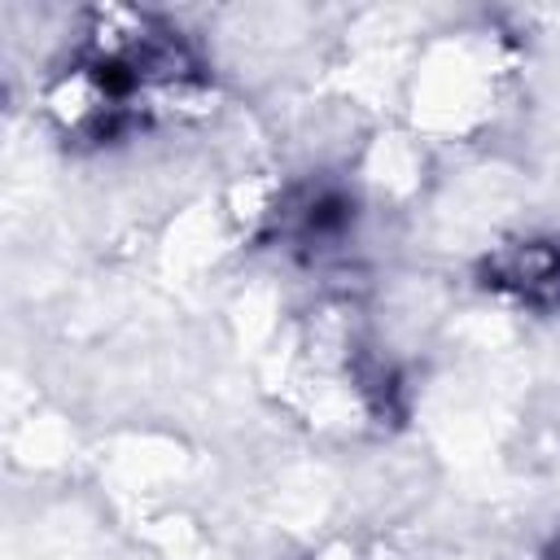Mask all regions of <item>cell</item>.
Listing matches in <instances>:
<instances>
[{
  "label": "cell",
  "instance_id": "6da1fadb",
  "mask_svg": "<svg viewBox=\"0 0 560 560\" xmlns=\"http://www.w3.org/2000/svg\"><path fill=\"white\" fill-rule=\"evenodd\" d=\"M201 88V66L179 31L109 9L92 13V26L74 44L52 88V114L83 140L127 136L188 101Z\"/></svg>",
  "mask_w": 560,
  "mask_h": 560
},
{
  "label": "cell",
  "instance_id": "7a4b0ae2",
  "mask_svg": "<svg viewBox=\"0 0 560 560\" xmlns=\"http://www.w3.org/2000/svg\"><path fill=\"white\" fill-rule=\"evenodd\" d=\"M486 271L494 289H508L529 306H560V241L508 245Z\"/></svg>",
  "mask_w": 560,
  "mask_h": 560
},
{
  "label": "cell",
  "instance_id": "3957f363",
  "mask_svg": "<svg viewBox=\"0 0 560 560\" xmlns=\"http://www.w3.org/2000/svg\"><path fill=\"white\" fill-rule=\"evenodd\" d=\"M547 560H560V542H556V547H551V556H547Z\"/></svg>",
  "mask_w": 560,
  "mask_h": 560
}]
</instances>
